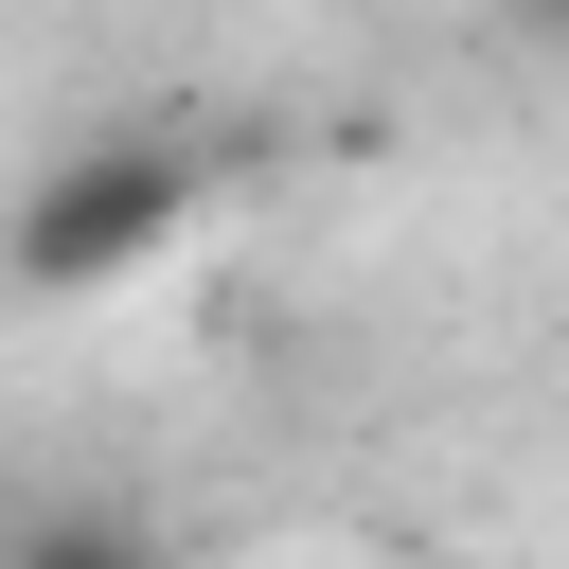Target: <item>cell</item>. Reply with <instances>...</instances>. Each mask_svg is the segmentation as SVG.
Returning <instances> with one entry per match:
<instances>
[{
	"mask_svg": "<svg viewBox=\"0 0 569 569\" xmlns=\"http://www.w3.org/2000/svg\"><path fill=\"white\" fill-rule=\"evenodd\" d=\"M178 231H196V142H160V124H89V142H53V160L18 178L0 267H18V302H107V284H142Z\"/></svg>",
	"mask_w": 569,
	"mask_h": 569,
	"instance_id": "6da1fadb",
	"label": "cell"
},
{
	"mask_svg": "<svg viewBox=\"0 0 569 569\" xmlns=\"http://www.w3.org/2000/svg\"><path fill=\"white\" fill-rule=\"evenodd\" d=\"M551 18H569V0H551Z\"/></svg>",
	"mask_w": 569,
	"mask_h": 569,
	"instance_id": "7a4b0ae2",
	"label": "cell"
}]
</instances>
